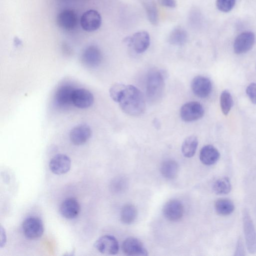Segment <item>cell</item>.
I'll list each match as a JSON object with an SVG mask.
<instances>
[{
	"label": "cell",
	"instance_id": "cell-1",
	"mask_svg": "<svg viewBox=\"0 0 256 256\" xmlns=\"http://www.w3.org/2000/svg\"><path fill=\"white\" fill-rule=\"evenodd\" d=\"M118 102L122 110L130 116H140L145 110L144 96L140 90L132 85L126 86Z\"/></svg>",
	"mask_w": 256,
	"mask_h": 256
},
{
	"label": "cell",
	"instance_id": "cell-2",
	"mask_svg": "<svg viewBox=\"0 0 256 256\" xmlns=\"http://www.w3.org/2000/svg\"><path fill=\"white\" fill-rule=\"evenodd\" d=\"M165 73L153 70L148 74L146 84V96L150 102H155L162 98L164 88Z\"/></svg>",
	"mask_w": 256,
	"mask_h": 256
},
{
	"label": "cell",
	"instance_id": "cell-3",
	"mask_svg": "<svg viewBox=\"0 0 256 256\" xmlns=\"http://www.w3.org/2000/svg\"><path fill=\"white\" fill-rule=\"evenodd\" d=\"M242 222L246 248L250 254H254L256 253V230L247 209L243 211Z\"/></svg>",
	"mask_w": 256,
	"mask_h": 256
},
{
	"label": "cell",
	"instance_id": "cell-4",
	"mask_svg": "<svg viewBox=\"0 0 256 256\" xmlns=\"http://www.w3.org/2000/svg\"><path fill=\"white\" fill-rule=\"evenodd\" d=\"M202 106L197 102H190L184 104L180 110L182 119L186 122L196 120L202 118L204 114Z\"/></svg>",
	"mask_w": 256,
	"mask_h": 256
},
{
	"label": "cell",
	"instance_id": "cell-5",
	"mask_svg": "<svg viewBox=\"0 0 256 256\" xmlns=\"http://www.w3.org/2000/svg\"><path fill=\"white\" fill-rule=\"evenodd\" d=\"M22 228L25 236L30 240L40 238L42 235L44 230L42 221L36 217L26 218L22 223Z\"/></svg>",
	"mask_w": 256,
	"mask_h": 256
},
{
	"label": "cell",
	"instance_id": "cell-6",
	"mask_svg": "<svg viewBox=\"0 0 256 256\" xmlns=\"http://www.w3.org/2000/svg\"><path fill=\"white\" fill-rule=\"evenodd\" d=\"M102 19L100 14L96 10H89L82 14L80 22L82 29L87 32H94L101 26Z\"/></svg>",
	"mask_w": 256,
	"mask_h": 256
},
{
	"label": "cell",
	"instance_id": "cell-7",
	"mask_svg": "<svg viewBox=\"0 0 256 256\" xmlns=\"http://www.w3.org/2000/svg\"><path fill=\"white\" fill-rule=\"evenodd\" d=\"M94 245L99 252L106 254H116L119 250L117 240L113 236L109 234L99 238Z\"/></svg>",
	"mask_w": 256,
	"mask_h": 256
},
{
	"label": "cell",
	"instance_id": "cell-8",
	"mask_svg": "<svg viewBox=\"0 0 256 256\" xmlns=\"http://www.w3.org/2000/svg\"><path fill=\"white\" fill-rule=\"evenodd\" d=\"M56 22L58 26L66 30H74L78 24V16L73 10L65 9L57 15Z\"/></svg>",
	"mask_w": 256,
	"mask_h": 256
},
{
	"label": "cell",
	"instance_id": "cell-9",
	"mask_svg": "<svg viewBox=\"0 0 256 256\" xmlns=\"http://www.w3.org/2000/svg\"><path fill=\"white\" fill-rule=\"evenodd\" d=\"M255 42L254 34L252 32H244L239 34L234 43V50L236 54H240L249 51Z\"/></svg>",
	"mask_w": 256,
	"mask_h": 256
},
{
	"label": "cell",
	"instance_id": "cell-10",
	"mask_svg": "<svg viewBox=\"0 0 256 256\" xmlns=\"http://www.w3.org/2000/svg\"><path fill=\"white\" fill-rule=\"evenodd\" d=\"M128 44L132 46L134 51L138 54L144 52L150 44L149 34L146 31L138 32L132 36L126 38Z\"/></svg>",
	"mask_w": 256,
	"mask_h": 256
},
{
	"label": "cell",
	"instance_id": "cell-11",
	"mask_svg": "<svg viewBox=\"0 0 256 256\" xmlns=\"http://www.w3.org/2000/svg\"><path fill=\"white\" fill-rule=\"evenodd\" d=\"M191 88L196 96L200 98H205L211 93L212 84L208 78L198 76L192 79L191 82Z\"/></svg>",
	"mask_w": 256,
	"mask_h": 256
},
{
	"label": "cell",
	"instance_id": "cell-12",
	"mask_svg": "<svg viewBox=\"0 0 256 256\" xmlns=\"http://www.w3.org/2000/svg\"><path fill=\"white\" fill-rule=\"evenodd\" d=\"M80 60L84 66L88 68H96L101 62L102 52L97 46H90L83 50Z\"/></svg>",
	"mask_w": 256,
	"mask_h": 256
},
{
	"label": "cell",
	"instance_id": "cell-13",
	"mask_svg": "<svg viewBox=\"0 0 256 256\" xmlns=\"http://www.w3.org/2000/svg\"><path fill=\"white\" fill-rule=\"evenodd\" d=\"M92 136V130L86 124H80L72 129L70 134L71 142L74 145L85 144Z\"/></svg>",
	"mask_w": 256,
	"mask_h": 256
},
{
	"label": "cell",
	"instance_id": "cell-14",
	"mask_svg": "<svg viewBox=\"0 0 256 256\" xmlns=\"http://www.w3.org/2000/svg\"><path fill=\"white\" fill-rule=\"evenodd\" d=\"M123 252L128 256H145L148 252L138 239L130 237L124 240L122 244Z\"/></svg>",
	"mask_w": 256,
	"mask_h": 256
},
{
	"label": "cell",
	"instance_id": "cell-15",
	"mask_svg": "<svg viewBox=\"0 0 256 256\" xmlns=\"http://www.w3.org/2000/svg\"><path fill=\"white\" fill-rule=\"evenodd\" d=\"M94 100V96L88 90L82 88L74 89L72 102L75 106L80 108H86L92 104Z\"/></svg>",
	"mask_w": 256,
	"mask_h": 256
},
{
	"label": "cell",
	"instance_id": "cell-16",
	"mask_svg": "<svg viewBox=\"0 0 256 256\" xmlns=\"http://www.w3.org/2000/svg\"><path fill=\"white\" fill-rule=\"evenodd\" d=\"M70 159L64 154L56 155L50 160L49 164L50 170L56 174H62L66 173L70 170Z\"/></svg>",
	"mask_w": 256,
	"mask_h": 256
},
{
	"label": "cell",
	"instance_id": "cell-17",
	"mask_svg": "<svg viewBox=\"0 0 256 256\" xmlns=\"http://www.w3.org/2000/svg\"><path fill=\"white\" fill-rule=\"evenodd\" d=\"M184 206L180 202L174 200L168 202L164 206L163 213L168 220L176 222L183 216Z\"/></svg>",
	"mask_w": 256,
	"mask_h": 256
},
{
	"label": "cell",
	"instance_id": "cell-18",
	"mask_svg": "<svg viewBox=\"0 0 256 256\" xmlns=\"http://www.w3.org/2000/svg\"><path fill=\"white\" fill-rule=\"evenodd\" d=\"M80 205L74 198H70L64 200L60 206V212L64 218L72 219L76 217L80 213Z\"/></svg>",
	"mask_w": 256,
	"mask_h": 256
},
{
	"label": "cell",
	"instance_id": "cell-19",
	"mask_svg": "<svg viewBox=\"0 0 256 256\" xmlns=\"http://www.w3.org/2000/svg\"><path fill=\"white\" fill-rule=\"evenodd\" d=\"M74 88L65 85L61 86L56 92L54 100L56 105L64 107L72 104V96Z\"/></svg>",
	"mask_w": 256,
	"mask_h": 256
},
{
	"label": "cell",
	"instance_id": "cell-20",
	"mask_svg": "<svg viewBox=\"0 0 256 256\" xmlns=\"http://www.w3.org/2000/svg\"><path fill=\"white\" fill-rule=\"evenodd\" d=\"M220 154L214 146L211 144L204 146L200 153V159L204 165L211 166L216 163L219 160Z\"/></svg>",
	"mask_w": 256,
	"mask_h": 256
},
{
	"label": "cell",
	"instance_id": "cell-21",
	"mask_svg": "<svg viewBox=\"0 0 256 256\" xmlns=\"http://www.w3.org/2000/svg\"><path fill=\"white\" fill-rule=\"evenodd\" d=\"M144 9L149 22L153 25L158 23L159 16L157 6L154 0H139Z\"/></svg>",
	"mask_w": 256,
	"mask_h": 256
},
{
	"label": "cell",
	"instance_id": "cell-22",
	"mask_svg": "<svg viewBox=\"0 0 256 256\" xmlns=\"http://www.w3.org/2000/svg\"><path fill=\"white\" fill-rule=\"evenodd\" d=\"M160 170L162 174L165 178L174 179L178 175V166L177 162L174 160H166L162 162Z\"/></svg>",
	"mask_w": 256,
	"mask_h": 256
},
{
	"label": "cell",
	"instance_id": "cell-23",
	"mask_svg": "<svg viewBox=\"0 0 256 256\" xmlns=\"http://www.w3.org/2000/svg\"><path fill=\"white\" fill-rule=\"evenodd\" d=\"M188 39L186 31L181 26L174 28L168 36L170 44L176 46H182L184 44Z\"/></svg>",
	"mask_w": 256,
	"mask_h": 256
},
{
	"label": "cell",
	"instance_id": "cell-24",
	"mask_svg": "<svg viewBox=\"0 0 256 256\" xmlns=\"http://www.w3.org/2000/svg\"><path fill=\"white\" fill-rule=\"evenodd\" d=\"M198 140L194 136H190L184 140L182 146V152L186 158L192 157L196 152Z\"/></svg>",
	"mask_w": 256,
	"mask_h": 256
},
{
	"label": "cell",
	"instance_id": "cell-25",
	"mask_svg": "<svg viewBox=\"0 0 256 256\" xmlns=\"http://www.w3.org/2000/svg\"><path fill=\"white\" fill-rule=\"evenodd\" d=\"M214 208L221 216H228L231 214L234 210V205L232 202L228 198H220L214 204Z\"/></svg>",
	"mask_w": 256,
	"mask_h": 256
},
{
	"label": "cell",
	"instance_id": "cell-26",
	"mask_svg": "<svg viewBox=\"0 0 256 256\" xmlns=\"http://www.w3.org/2000/svg\"><path fill=\"white\" fill-rule=\"evenodd\" d=\"M137 216V210L132 204H126L120 212V220L124 224L132 223Z\"/></svg>",
	"mask_w": 256,
	"mask_h": 256
},
{
	"label": "cell",
	"instance_id": "cell-27",
	"mask_svg": "<svg viewBox=\"0 0 256 256\" xmlns=\"http://www.w3.org/2000/svg\"><path fill=\"white\" fill-rule=\"evenodd\" d=\"M231 189V184L228 177L217 180L212 186L213 191L217 194H226L230 192Z\"/></svg>",
	"mask_w": 256,
	"mask_h": 256
},
{
	"label": "cell",
	"instance_id": "cell-28",
	"mask_svg": "<svg viewBox=\"0 0 256 256\" xmlns=\"http://www.w3.org/2000/svg\"><path fill=\"white\" fill-rule=\"evenodd\" d=\"M220 106L222 114L228 115L233 105L232 97L229 91L224 90L220 96Z\"/></svg>",
	"mask_w": 256,
	"mask_h": 256
},
{
	"label": "cell",
	"instance_id": "cell-29",
	"mask_svg": "<svg viewBox=\"0 0 256 256\" xmlns=\"http://www.w3.org/2000/svg\"><path fill=\"white\" fill-rule=\"evenodd\" d=\"M126 86L122 84L116 83L110 88V95L114 102H118Z\"/></svg>",
	"mask_w": 256,
	"mask_h": 256
},
{
	"label": "cell",
	"instance_id": "cell-30",
	"mask_svg": "<svg viewBox=\"0 0 256 256\" xmlns=\"http://www.w3.org/2000/svg\"><path fill=\"white\" fill-rule=\"evenodd\" d=\"M236 0H216L217 8L224 12L230 11L234 7Z\"/></svg>",
	"mask_w": 256,
	"mask_h": 256
},
{
	"label": "cell",
	"instance_id": "cell-31",
	"mask_svg": "<svg viewBox=\"0 0 256 256\" xmlns=\"http://www.w3.org/2000/svg\"><path fill=\"white\" fill-rule=\"evenodd\" d=\"M246 93L252 102L256 104V83L250 84L246 88Z\"/></svg>",
	"mask_w": 256,
	"mask_h": 256
},
{
	"label": "cell",
	"instance_id": "cell-32",
	"mask_svg": "<svg viewBox=\"0 0 256 256\" xmlns=\"http://www.w3.org/2000/svg\"><path fill=\"white\" fill-rule=\"evenodd\" d=\"M245 249L244 246V242L242 238L240 237L238 239L236 243V250L234 252V256H244Z\"/></svg>",
	"mask_w": 256,
	"mask_h": 256
},
{
	"label": "cell",
	"instance_id": "cell-33",
	"mask_svg": "<svg viewBox=\"0 0 256 256\" xmlns=\"http://www.w3.org/2000/svg\"><path fill=\"white\" fill-rule=\"evenodd\" d=\"M159 3L162 6L170 8H174L176 6V0H158Z\"/></svg>",
	"mask_w": 256,
	"mask_h": 256
},
{
	"label": "cell",
	"instance_id": "cell-34",
	"mask_svg": "<svg viewBox=\"0 0 256 256\" xmlns=\"http://www.w3.org/2000/svg\"><path fill=\"white\" fill-rule=\"evenodd\" d=\"M6 242V235L4 230L2 226L0 227V247L2 248Z\"/></svg>",
	"mask_w": 256,
	"mask_h": 256
},
{
	"label": "cell",
	"instance_id": "cell-35",
	"mask_svg": "<svg viewBox=\"0 0 256 256\" xmlns=\"http://www.w3.org/2000/svg\"><path fill=\"white\" fill-rule=\"evenodd\" d=\"M153 125L156 130H159L160 128V123L157 118L154 119L152 122Z\"/></svg>",
	"mask_w": 256,
	"mask_h": 256
}]
</instances>
